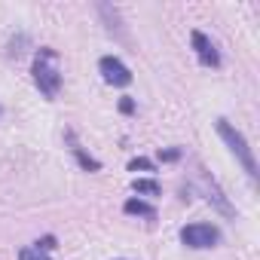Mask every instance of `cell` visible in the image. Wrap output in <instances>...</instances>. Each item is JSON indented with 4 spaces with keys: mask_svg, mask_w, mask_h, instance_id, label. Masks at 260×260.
Listing matches in <instances>:
<instances>
[{
    "mask_svg": "<svg viewBox=\"0 0 260 260\" xmlns=\"http://www.w3.org/2000/svg\"><path fill=\"white\" fill-rule=\"evenodd\" d=\"M31 74H34L37 89H40L49 101L58 98V92H61V71H58V52H55V49L40 46L37 55H34V68H31Z\"/></svg>",
    "mask_w": 260,
    "mask_h": 260,
    "instance_id": "cell-1",
    "label": "cell"
},
{
    "mask_svg": "<svg viewBox=\"0 0 260 260\" xmlns=\"http://www.w3.org/2000/svg\"><path fill=\"white\" fill-rule=\"evenodd\" d=\"M214 128H217V135L223 138V144L230 147V153L239 159V166L248 172V178L254 181V178H257V162H254V153H251V147H248L245 135L239 132L233 122H226V119H217V122H214Z\"/></svg>",
    "mask_w": 260,
    "mask_h": 260,
    "instance_id": "cell-2",
    "label": "cell"
},
{
    "mask_svg": "<svg viewBox=\"0 0 260 260\" xmlns=\"http://www.w3.org/2000/svg\"><path fill=\"white\" fill-rule=\"evenodd\" d=\"M196 187L202 190V196H205V199H208L220 214H223V217H236V208L230 205V199L223 196V190L217 187V181H214L205 169H199V175H196Z\"/></svg>",
    "mask_w": 260,
    "mask_h": 260,
    "instance_id": "cell-3",
    "label": "cell"
},
{
    "mask_svg": "<svg viewBox=\"0 0 260 260\" xmlns=\"http://www.w3.org/2000/svg\"><path fill=\"white\" fill-rule=\"evenodd\" d=\"M181 242L187 248H199V251L202 248H214L220 242V230L214 223H190V226L181 230Z\"/></svg>",
    "mask_w": 260,
    "mask_h": 260,
    "instance_id": "cell-4",
    "label": "cell"
},
{
    "mask_svg": "<svg viewBox=\"0 0 260 260\" xmlns=\"http://www.w3.org/2000/svg\"><path fill=\"white\" fill-rule=\"evenodd\" d=\"M98 71H101L104 83H110V86H128L132 83V71H128L116 55H104L98 61Z\"/></svg>",
    "mask_w": 260,
    "mask_h": 260,
    "instance_id": "cell-5",
    "label": "cell"
},
{
    "mask_svg": "<svg viewBox=\"0 0 260 260\" xmlns=\"http://www.w3.org/2000/svg\"><path fill=\"white\" fill-rule=\"evenodd\" d=\"M190 40H193V49H196V55H199V61H202L205 68H220V55H217L214 43H211L202 31H193Z\"/></svg>",
    "mask_w": 260,
    "mask_h": 260,
    "instance_id": "cell-6",
    "label": "cell"
},
{
    "mask_svg": "<svg viewBox=\"0 0 260 260\" xmlns=\"http://www.w3.org/2000/svg\"><path fill=\"white\" fill-rule=\"evenodd\" d=\"M64 138H68V144H71V153L77 156V162H80V166H83L86 172H98V169H101V162H98L95 156H89V153H86V150H83V147L77 144V135H74V132H68Z\"/></svg>",
    "mask_w": 260,
    "mask_h": 260,
    "instance_id": "cell-7",
    "label": "cell"
},
{
    "mask_svg": "<svg viewBox=\"0 0 260 260\" xmlns=\"http://www.w3.org/2000/svg\"><path fill=\"white\" fill-rule=\"evenodd\" d=\"M122 211H125V214H135V217H147V220L156 217V208H153L150 202H144V199H128V202L122 205Z\"/></svg>",
    "mask_w": 260,
    "mask_h": 260,
    "instance_id": "cell-8",
    "label": "cell"
},
{
    "mask_svg": "<svg viewBox=\"0 0 260 260\" xmlns=\"http://www.w3.org/2000/svg\"><path fill=\"white\" fill-rule=\"evenodd\" d=\"M132 190H135V193H141V196H159V193H162V190H159V184H156V181H147V178L135 181V184H132Z\"/></svg>",
    "mask_w": 260,
    "mask_h": 260,
    "instance_id": "cell-9",
    "label": "cell"
},
{
    "mask_svg": "<svg viewBox=\"0 0 260 260\" xmlns=\"http://www.w3.org/2000/svg\"><path fill=\"white\" fill-rule=\"evenodd\" d=\"M19 260H52V254L43 251V248H37V245H28V248L19 251Z\"/></svg>",
    "mask_w": 260,
    "mask_h": 260,
    "instance_id": "cell-10",
    "label": "cell"
},
{
    "mask_svg": "<svg viewBox=\"0 0 260 260\" xmlns=\"http://www.w3.org/2000/svg\"><path fill=\"white\" fill-rule=\"evenodd\" d=\"M153 172V159H144V156H138V159H132L128 162V172Z\"/></svg>",
    "mask_w": 260,
    "mask_h": 260,
    "instance_id": "cell-11",
    "label": "cell"
},
{
    "mask_svg": "<svg viewBox=\"0 0 260 260\" xmlns=\"http://www.w3.org/2000/svg\"><path fill=\"white\" fill-rule=\"evenodd\" d=\"M159 159L162 162H175V159H181V150H159Z\"/></svg>",
    "mask_w": 260,
    "mask_h": 260,
    "instance_id": "cell-12",
    "label": "cell"
},
{
    "mask_svg": "<svg viewBox=\"0 0 260 260\" xmlns=\"http://www.w3.org/2000/svg\"><path fill=\"white\" fill-rule=\"evenodd\" d=\"M119 110H122V113H132V110H135V101H132V98H122V101H119Z\"/></svg>",
    "mask_w": 260,
    "mask_h": 260,
    "instance_id": "cell-13",
    "label": "cell"
}]
</instances>
